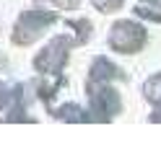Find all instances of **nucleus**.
<instances>
[{"label":"nucleus","instance_id":"nucleus-1","mask_svg":"<svg viewBox=\"0 0 161 155\" xmlns=\"http://www.w3.org/2000/svg\"><path fill=\"white\" fill-rule=\"evenodd\" d=\"M143 41H146V34L135 23H117L112 31V47L119 52H135Z\"/></svg>","mask_w":161,"mask_h":155},{"label":"nucleus","instance_id":"nucleus-2","mask_svg":"<svg viewBox=\"0 0 161 155\" xmlns=\"http://www.w3.org/2000/svg\"><path fill=\"white\" fill-rule=\"evenodd\" d=\"M94 3L99 5V8H104V10H109V8H114V5H119L122 0H94Z\"/></svg>","mask_w":161,"mask_h":155}]
</instances>
